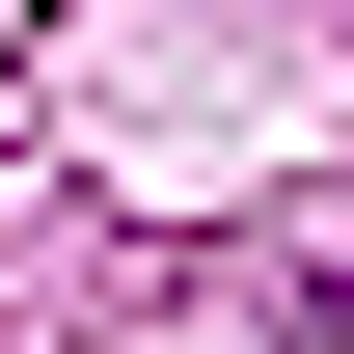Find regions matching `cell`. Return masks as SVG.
I'll return each instance as SVG.
<instances>
[{"mask_svg":"<svg viewBox=\"0 0 354 354\" xmlns=\"http://www.w3.org/2000/svg\"><path fill=\"white\" fill-rule=\"evenodd\" d=\"M327 354H354V272H327Z\"/></svg>","mask_w":354,"mask_h":354,"instance_id":"1","label":"cell"}]
</instances>
